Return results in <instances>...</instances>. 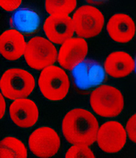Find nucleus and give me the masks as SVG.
<instances>
[{
    "mask_svg": "<svg viewBox=\"0 0 136 158\" xmlns=\"http://www.w3.org/2000/svg\"><path fill=\"white\" fill-rule=\"evenodd\" d=\"M90 104L97 115L105 118L116 117L121 113L124 105V97L118 89L102 85L92 91Z\"/></svg>",
    "mask_w": 136,
    "mask_h": 158,
    "instance_id": "nucleus-3",
    "label": "nucleus"
},
{
    "mask_svg": "<svg viewBox=\"0 0 136 158\" xmlns=\"http://www.w3.org/2000/svg\"><path fill=\"white\" fill-rule=\"evenodd\" d=\"M43 30L49 40L56 44H62L75 32L72 18L64 15L49 16L44 22Z\"/></svg>",
    "mask_w": 136,
    "mask_h": 158,
    "instance_id": "nucleus-11",
    "label": "nucleus"
},
{
    "mask_svg": "<svg viewBox=\"0 0 136 158\" xmlns=\"http://www.w3.org/2000/svg\"><path fill=\"white\" fill-rule=\"evenodd\" d=\"M87 2L90 4H92V5L95 6H99L102 5V4L106 3V2H108L109 0H85Z\"/></svg>",
    "mask_w": 136,
    "mask_h": 158,
    "instance_id": "nucleus-23",
    "label": "nucleus"
},
{
    "mask_svg": "<svg viewBox=\"0 0 136 158\" xmlns=\"http://www.w3.org/2000/svg\"><path fill=\"white\" fill-rule=\"evenodd\" d=\"M134 60L125 52H114L109 54L104 63L106 74L115 78L127 77L134 70Z\"/></svg>",
    "mask_w": 136,
    "mask_h": 158,
    "instance_id": "nucleus-16",
    "label": "nucleus"
},
{
    "mask_svg": "<svg viewBox=\"0 0 136 158\" xmlns=\"http://www.w3.org/2000/svg\"><path fill=\"white\" fill-rule=\"evenodd\" d=\"M76 5L77 0H45V8L50 15L68 16Z\"/></svg>",
    "mask_w": 136,
    "mask_h": 158,
    "instance_id": "nucleus-18",
    "label": "nucleus"
},
{
    "mask_svg": "<svg viewBox=\"0 0 136 158\" xmlns=\"http://www.w3.org/2000/svg\"><path fill=\"white\" fill-rule=\"evenodd\" d=\"M24 56L29 67L40 70L56 63L57 52L49 40L35 36L26 44Z\"/></svg>",
    "mask_w": 136,
    "mask_h": 158,
    "instance_id": "nucleus-6",
    "label": "nucleus"
},
{
    "mask_svg": "<svg viewBox=\"0 0 136 158\" xmlns=\"http://www.w3.org/2000/svg\"><path fill=\"white\" fill-rule=\"evenodd\" d=\"M22 0H0V6L6 11L11 12L20 7Z\"/></svg>",
    "mask_w": 136,
    "mask_h": 158,
    "instance_id": "nucleus-21",
    "label": "nucleus"
},
{
    "mask_svg": "<svg viewBox=\"0 0 136 158\" xmlns=\"http://www.w3.org/2000/svg\"><path fill=\"white\" fill-rule=\"evenodd\" d=\"M109 36L117 43L131 41L135 34V25L132 18L125 14H116L110 18L106 25Z\"/></svg>",
    "mask_w": 136,
    "mask_h": 158,
    "instance_id": "nucleus-14",
    "label": "nucleus"
},
{
    "mask_svg": "<svg viewBox=\"0 0 136 158\" xmlns=\"http://www.w3.org/2000/svg\"><path fill=\"white\" fill-rule=\"evenodd\" d=\"M26 42L21 32L9 29L0 35V54L6 59L15 61L24 56Z\"/></svg>",
    "mask_w": 136,
    "mask_h": 158,
    "instance_id": "nucleus-15",
    "label": "nucleus"
},
{
    "mask_svg": "<svg viewBox=\"0 0 136 158\" xmlns=\"http://www.w3.org/2000/svg\"><path fill=\"white\" fill-rule=\"evenodd\" d=\"M64 158H95V156L89 146H72L68 149Z\"/></svg>",
    "mask_w": 136,
    "mask_h": 158,
    "instance_id": "nucleus-19",
    "label": "nucleus"
},
{
    "mask_svg": "<svg viewBox=\"0 0 136 158\" xmlns=\"http://www.w3.org/2000/svg\"><path fill=\"white\" fill-rule=\"evenodd\" d=\"M99 128L95 115L83 108L69 111L62 121L63 135L73 146H91L96 141Z\"/></svg>",
    "mask_w": 136,
    "mask_h": 158,
    "instance_id": "nucleus-1",
    "label": "nucleus"
},
{
    "mask_svg": "<svg viewBox=\"0 0 136 158\" xmlns=\"http://www.w3.org/2000/svg\"><path fill=\"white\" fill-rule=\"evenodd\" d=\"M28 151L23 142L14 137L0 142V158H27Z\"/></svg>",
    "mask_w": 136,
    "mask_h": 158,
    "instance_id": "nucleus-17",
    "label": "nucleus"
},
{
    "mask_svg": "<svg viewBox=\"0 0 136 158\" xmlns=\"http://www.w3.org/2000/svg\"><path fill=\"white\" fill-rule=\"evenodd\" d=\"M88 52V45L85 39L71 37L64 42L60 48L57 61L65 70H72L84 61Z\"/></svg>",
    "mask_w": 136,
    "mask_h": 158,
    "instance_id": "nucleus-10",
    "label": "nucleus"
},
{
    "mask_svg": "<svg viewBox=\"0 0 136 158\" xmlns=\"http://www.w3.org/2000/svg\"><path fill=\"white\" fill-rule=\"evenodd\" d=\"M38 84L43 97L53 101L63 100L70 87L69 78L65 71L54 65L43 69Z\"/></svg>",
    "mask_w": 136,
    "mask_h": 158,
    "instance_id": "nucleus-5",
    "label": "nucleus"
},
{
    "mask_svg": "<svg viewBox=\"0 0 136 158\" xmlns=\"http://www.w3.org/2000/svg\"><path fill=\"white\" fill-rule=\"evenodd\" d=\"M136 115L134 114L131 118H129L126 125V130L127 133L128 135L129 138L133 142H136Z\"/></svg>",
    "mask_w": 136,
    "mask_h": 158,
    "instance_id": "nucleus-20",
    "label": "nucleus"
},
{
    "mask_svg": "<svg viewBox=\"0 0 136 158\" xmlns=\"http://www.w3.org/2000/svg\"><path fill=\"white\" fill-rule=\"evenodd\" d=\"M10 115L11 120L19 127H32L38 121L39 109L32 100L17 99L10 106Z\"/></svg>",
    "mask_w": 136,
    "mask_h": 158,
    "instance_id": "nucleus-12",
    "label": "nucleus"
},
{
    "mask_svg": "<svg viewBox=\"0 0 136 158\" xmlns=\"http://www.w3.org/2000/svg\"><path fill=\"white\" fill-rule=\"evenodd\" d=\"M72 20L76 35L84 39L98 36L105 24L102 13L95 6L89 5L78 8L73 14Z\"/></svg>",
    "mask_w": 136,
    "mask_h": 158,
    "instance_id": "nucleus-7",
    "label": "nucleus"
},
{
    "mask_svg": "<svg viewBox=\"0 0 136 158\" xmlns=\"http://www.w3.org/2000/svg\"><path fill=\"white\" fill-rule=\"evenodd\" d=\"M61 140L55 131L48 127L35 130L29 138L30 150L36 156L50 158L59 150Z\"/></svg>",
    "mask_w": 136,
    "mask_h": 158,
    "instance_id": "nucleus-8",
    "label": "nucleus"
},
{
    "mask_svg": "<svg viewBox=\"0 0 136 158\" xmlns=\"http://www.w3.org/2000/svg\"><path fill=\"white\" fill-rule=\"evenodd\" d=\"M6 112V101L3 95L0 93V119L3 118Z\"/></svg>",
    "mask_w": 136,
    "mask_h": 158,
    "instance_id": "nucleus-22",
    "label": "nucleus"
},
{
    "mask_svg": "<svg viewBox=\"0 0 136 158\" xmlns=\"http://www.w3.org/2000/svg\"><path fill=\"white\" fill-rule=\"evenodd\" d=\"M12 29L21 32L23 36H30L36 34L41 28V18L34 10L19 7L14 11L10 18Z\"/></svg>",
    "mask_w": 136,
    "mask_h": 158,
    "instance_id": "nucleus-13",
    "label": "nucleus"
},
{
    "mask_svg": "<svg viewBox=\"0 0 136 158\" xmlns=\"http://www.w3.org/2000/svg\"><path fill=\"white\" fill-rule=\"evenodd\" d=\"M96 141L102 151L108 153H117L125 146L127 133L121 123L108 121L98 130Z\"/></svg>",
    "mask_w": 136,
    "mask_h": 158,
    "instance_id": "nucleus-9",
    "label": "nucleus"
},
{
    "mask_svg": "<svg viewBox=\"0 0 136 158\" xmlns=\"http://www.w3.org/2000/svg\"><path fill=\"white\" fill-rule=\"evenodd\" d=\"M71 70L74 86L82 94H87L98 88L107 79L103 66L94 59H84Z\"/></svg>",
    "mask_w": 136,
    "mask_h": 158,
    "instance_id": "nucleus-4",
    "label": "nucleus"
},
{
    "mask_svg": "<svg viewBox=\"0 0 136 158\" xmlns=\"http://www.w3.org/2000/svg\"><path fill=\"white\" fill-rule=\"evenodd\" d=\"M36 81L29 71L12 68L6 70L0 78V89L3 97L10 100L27 98L34 90Z\"/></svg>",
    "mask_w": 136,
    "mask_h": 158,
    "instance_id": "nucleus-2",
    "label": "nucleus"
}]
</instances>
